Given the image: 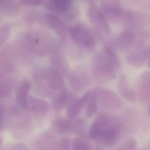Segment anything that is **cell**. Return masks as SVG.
Wrapping results in <instances>:
<instances>
[{
    "mask_svg": "<svg viewBox=\"0 0 150 150\" xmlns=\"http://www.w3.org/2000/svg\"><path fill=\"white\" fill-rule=\"evenodd\" d=\"M1 142H2V141H1V138H0V146H1Z\"/></svg>",
    "mask_w": 150,
    "mask_h": 150,
    "instance_id": "1",
    "label": "cell"
}]
</instances>
